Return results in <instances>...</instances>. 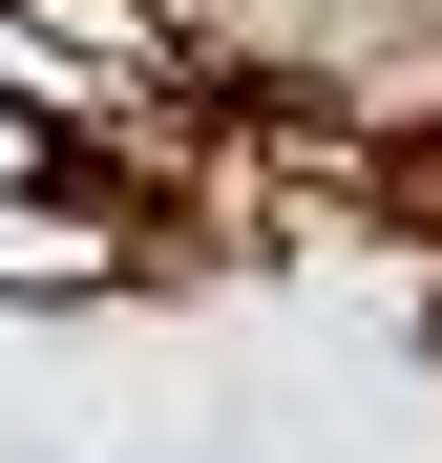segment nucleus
I'll return each instance as SVG.
<instances>
[{
    "label": "nucleus",
    "instance_id": "obj_1",
    "mask_svg": "<svg viewBox=\"0 0 442 463\" xmlns=\"http://www.w3.org/2000/svg\"><path fill=\"white\" fill-rule=\"evenodd\" d=\"M0 295H22V317L147 295V211H127V190H0Z\"/></svg>",
    "mask_w": 442,
    "mask_h": 463
},
{
    "label": "nucleus",
    "instance_id": "obj_2",
    "mask_svg": "<svg viewBox=\"0 0 442 463\" xmlns=\"http://www.w3.org/2000/svg\"><path fill=\"white\" fill-rule=\"evenodd\" d=\"M0 190H106V147L63 127V106H0Z\"/></svg>",
    "mask_w": 442,
    "mask_h": 463
},
{
    "label": "nucleus",
    "instance_id": "obj_3",
    "mask_svg": "<svg viewBox=\"0 0 442 463\" xmlns=\"http://www.w3.org/2000/svg\"><path fill=\"white\" fill-rule=\"evenodd\" d=\"M400 190H421V211H442V147H421V169H400Z\"/></svg>",
    "mask_w": 442,
    "mask_h": 463
}]
</instances>
